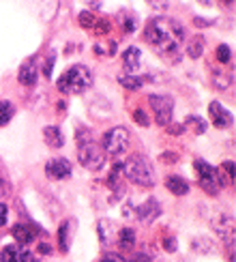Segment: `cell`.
<instances>
[{
  "label": "cell",
  "mask_w": 236,
  "mask_h": 262,
  "mask_svg": "<svg viewBox=\"0 0 236 262\" xmlns=\"http://www.w3.org/2000/svg\"><path fill=\"white\" fill-rule=\"evenodd\" d=\"M144 39L148 46H153L157 52H161L168 58H180L178 48L185 41V28L172 17H153L144 28Z\"/></svg>",
  "instance_id": "1"
},
{
  "label": "cell",
  "mask_w": 236,
  "mask_h": 262,
  "mask_svg": "<svg viewBox=\"0 0 236 262\" xmlns=\"http://www.w3.org/2000/svg\"><path fill=\"white\" fill-rule=\"evenodd\" d=\"M92 86V71L84 64H73L58 78V91L64 95H82Z\"/></svg>",
  "instance_id": "2"
},
{
  "label": "cell",
  "mask_w": 236,
  "mask_h": 262,
  "mask_svg": "<svg viewBox=\"0 0 236 262\" xmlns=\"http://www.w3.org/2000/svg\"><path fill=\"white\" fill-rule=\"evenodd\" d=\"M78 142H80L78 159H80L82 166L86 170H101L105 166V150H103V146H99L92 140V136L84 134V131L78 134Z\"/></svg>",
  "instance_id": "3"
},
{
  "label": "cell",
  "mask_w": 236,
  "mask_h": 262,
  "mask_svg": "<svg viewBox=\"0 0 236 262\" xmlns=\"http://www.w3.org/2000/svg\"><path fill=\"white\" fill-rule=\"evenodd\" d=\"M123 177L127 181H131L139 187H155V172L150 168V163L139 157V155H133L129 157L125 163H123Z\"/></svg>",
  "instance_id": "4"
},
{
  "label": "cell",
  "mask_w": 236,
  "mask_h": 262,
  "mask_svg": "<svg viewBox=\"0 0 236 262\" xmlns=\"http://www.w3.org/2000/svg\"><path fill=\"white\" fill-rule=\"evenodd\" d=\"M193 168L198 172V183L200 187L206 191L208 195H217L221 185H219V179H217V170H215L210 163H206L204 159H196L193 161Z\"/></svg>",
  "instance_id": "5"
},
{
  "label": "cell",
  "mask_w": 236,
  "mask_h": 262,
  "mask_svg": "<svg viewBox=\"0 0 236 262\" xmlns=\"http://www.w3.org/2000/svg\"><path fill=\"white\" fill-rule=\"evenodd\" d=\"M127 146H129V131L125 127H114L103 136L105 155L118 157V155H123V152L127 150Z\"/></svg>",
  "instance_id": "6"
},
{
  "label": "cell",
  "mask_w": 236,
  "mask_h": 262,
  "mask_svg": "<svg viewBox=\"0 0 236 262\" xmlns=\"http://www.w3.org/2000/svg\"><path fill=\"white\" fill-rule=\"evenodd\" d=\"M150 107L155 112V118L159 125L168 127L172 123V110H174V99L170 95H150Z\"/></svg>",
  "instance_id": "7"
},
{
  "label": "cell",
  "mask_w": 236,
  "mask_h": 262,
  "mask_svg": "<svg viewBox=\"0 0 236 262\" xmlns=\"http://www.w3.org/2000/svg\"><path fill=\"white\" fill-rule=\"evenodd\" d=\"M210 224L215 228V232L223 236V241L230 243V247H234V217L228 213H219L213 217Z\"/></svg>",
  "instance_id": "8"
},
{
  "label": "cell",
  "mask_w": 236,
  "mask_h": 262,
  "mask_svg": "<svg viewBox=\"0 0 236 262\" xmlns=\"http://www.w3.org/2000/svg\"><path fill=\"white\" fill-rule=\"evenodd\" d=\"M71 161L69 159H64V157H54L48 161V166H45V174L50 179L54 181H64V179H69L71 177Z\"/></svg>",
  "instance_id": "9"
},
{
  "label": "cell",
  "mask_w": 236,
  "mask_h": 262,
  "mask_svg": "<svg viewBox=\"0 0 236 262\" xmlns=\"http://www.w3.org/2000/svg\"><path fill=\"white\" fill-rule=\"evenodd\" d=\"M159 215H161V204L155 198L144 200V204H139L135 209V217L139 224H153Z\"/></svg>",
  "instance_id": "10"
},
{
  "label": "cell",
  "mask_w": 236,
  "mask_h": 262,
  "mask_svg": "<svg viewBox=\"0 0 236 262\" xmlns=\"http://www.w3.org/2000/svg\"><path fill=\"white\" fill-rule=\"evenodd\" d=\"M208 114H210L213 125L219 127V129H228V127H232V123H234L232 114L225 110L221 103H217V101H213V103L208 105Z\"/></svg>",
  "instance_id": "11"
},
{
  "label": "cell",
  "mask_w": 236,
  "mask_h": 262,
  "mask_svg": "<svg viewBox=\"0 0 236 262\" xmlns=\"http://www.w3.org/2000/svg\"><path fill=\"white\" fill-rule=\"evenodd\" d=\"M123 67L129 73H137L139 69H142V52H139V48H127L125 54H123Z\"/></svg>",
  "instance_id": "12"
},
{
  "label": "cell",
  "mask_w": 236,
  "mask_h": 262,
  "mask_svg": "<svg viewBox=\"0 0 236 262\" xmlns=\"http://www.w3.org/2000/svg\"><path fill=\"white\" fill-rule=\"evenodd\" d=\"M75 230V222L73 220H67V222H62V226L58 228V247H60V252L62 254H67L69 252V247H71V238H73V232Z\"/></svg>",
  "instance_id": "13"
},
{
  "label": "cell",
  "mask_w": 236,
  "mask_h": 262,
  "mask_svg": "<svg viewBox=\"0 0 236 262\" xmlns=\"http://www.w3.org/2000/svg\"><path fill=\"white\" fill-rule=\"evenodd\" d=\"M133 247H135V232L131 228L118 230V249L121 252H133Z\"/></svg>",
  "instance_id": "14"
},
{
  "label": "cell",
  "mask_w": 236,
  "mask_h": 262,
  "mask_svg": "<svg viewBox=\"0 0 236 262\" xmlns=\"http://www.w3.org/2000/svg\"><path fill=\"white\" fill-rule=\"evenodd\" d=\"M43 140H45V144L52 146V148H60L64 144V136L58 127H45L43 129Z\"/></svg>",
  "instance_id": "15"
},
{
  "label": "cell",
  "mask_w": 236,
  "mask_h": 262,
  "mask_svg": "<svg viewBox=\"0 0 236 262\" xmlns=\"http://www.w3.org/2000/svg\"><path fill=\"white\" fill-rule=\"evenodd\" d=\"M166 187L174 193V195H187L189 193V183L182 179V177H168L166 179Z\"/></svg>",
  "instance_id": "16"
},
{
  "label": "cell",
  "mask_w": 236,
  "mask_h": 262,
  "mask_svg": "<svg viewBox=\"0 0 236 262\" xmlns=\"http://www.w3.org/2000/svg\"><path fill=\"white\" fill-rule=\"evenodd\" d=\"M11 234H13V236H15V241H19L21 245H28V243L35 241V230H32L30 226H24V224L13 226Z\"/></svg>",
  "instance_id": "17"
},
{
  "label": "cell",
  "mask_w": 236,
  "mask_h": 262,
  "mask_svg": "<svg viewBox=\"0 0 236 262\" xmlns=\"http://www.w3.org/2000/svg\"><path fill=\"white\" fill-rule=\"evenodd\" d=\"M39 80V73H37V67L32 62H24V67L19 69V82L24 86H35Z\"/></svg>",
  "instance_id": "18"
},
{
  "label": "cell",
  "mask_w": 236,
  "mask_h": 262,
  "mask_svg": "<svg viewBox=\"0 0 236 262\" xmlns=\"http://www.w3.org/2000/svg\"><path fill=\"white\" fill-rule=\"evenodd\" d=\"M182 127L196 136H202L204 131H206V123H204V118H200V116H187V121L182 123Z\"/></svg>",
  "instance_id": "19"
},
{
  "label": "cell",
  "mask_w": 236,
  "mask_h": 262,
  "mask_svg": "<svg viewBox=\"0 0 236 262\" xmlns=\"http://www.w3.org/2000/svg\"><path fill=\"white\" fill-rule=\"evenodd\" d=\"M114 232H116L114 222H107V220H101V222H99V236H101V243H110L112 238H114Z\"/></svg>",
  "instance_id": "20"
},
{
  "label": "cell",
  "mask_w": 236,
  "mask_h": 262,
  "mask_svg": "<svg viewBox=\"0 0 236 262\" xmlns=\"http://www.w3.org/2000/svg\"><path fill=\"white\" fill-rule=\"evenodd\" d=\"M15 114V107L11 101H0V127H7L11 123V118Z\"/></svg>",
  "instance_id": "21"
},
{
  "label": "cell",
  "mask_w": 236,
  "mask_h": 262,
  "mask_svg": "<svg viewBox=\"0 0 236 262\" xmlns=\"http://www.w3.org/2000/svg\"><path fill=\"white\" fill-rule=\"evenodd\" d=\"M202 52H204V39H202V37H193V39L189 41V46H187L189 58H200Z\"/></svg>",
  "instance_id": "22"
},
{
  "label": "cell",
  "mask_w": 236,
  "mask_h": 262,
  "mask_svg": "<svg viewBox=\"0 0 236 262\" xmlns=\"http://www.w3.org/2000/svg\"><path fill=\"white\" fill-rule=\"evenodd\" d=\"M17 254H19V249L15 245H7V247H3L0 260H3V262H17Z\"/></svg>",
  "instance_id": "23"
},
{
  "label": "cell",
  "mask_w": 236,
  "mask_h": 262,
  "mask_svg": "<svg viewBox=\"0 0 236 262\" xmlns=\"http://www.w3.org/2000/svg\"><path fill=\"white\" fill-rule=\"evenodd\" d=\"M121 84L127 86V89H139V86L144 84V78H135V75H123L121 78Z\"/></svg>",
  "instance_id": "24"
},
{
  "label": "cell",
  "mask_w": 236,
  "mask_h": 262,
  "mask_svg": "<svg viewBox=\"0 0 236 262\" xmlns=\"http://www.w3.org/2000/svg\"><path fill=\"white\" fill-rule=\"evenodd\" d=\"M9 191H11V185H9V179H7V174H5L3 161H0V198L9 195Z\"/></svg>",
  "instance_id": "25"
},
{
  "label": "cell",
  "mask_w": 236,
  "mask_h": 262,
  "mask_svg": "<svg viewBox=\"0 0 236 262\" xmlns=\"http://www.w3.org/2000/svg\"><path fill=\"white\" fill-rule=\"evenodd\" d=\"M217 60H219L221 64H228V62L232 60V50H230V46H219V48H217Z\"/></svg>",
  "instance_id": "26"
},
{
  "label": "cell",
  "mask_w": 236,
  "mask_h": 262,
  "mask_svg": "<svg viewBox=\"0 0 236 262\" xmlns=\"http://www.w3.org/2000/svg\"><path fill=\"white\" fill-rule=\"evenodd\" d=\"M95 15H92V11H82L80 13V24H82V28H92L95 26Z\"/></svg>",
  "instance_id": "27"
},
{
  "label": "cell",
  "mask_w": 236,
  "mask_h": 262,
  "mask_svg": "<svg viewBox=\"0 0 236 262\" xmlns=\"http://www.w3.org/2000/svg\"><path fill=\"white\" fill-rule=\"evenodd\" d=\"M92 30L97 32V35H105V32H110V21H107V19H99V21H95Z\"/></svg>",
  "instance_id": "28"
},
{
  "label": "cell",
  "mask_w": 236,
  "mask_h": 262,
  "mask_svg": "<svg viewBox=\"0 0 236 262\" xmlns=\"http://www.w3.org/2000/svg\"><path fill=\"white\" fill-rule=\"evenodd\" d=\"M221 172H225V179H228L230 185H232V181H234V161H223L221 163Z\"/></svg>",
  "instance_id": "29"
},
{
  "label": "cell",
  "mask_w": 236,
  "mask_h": 262,
  "mask_svg": "<svg viewBox=\"0 0 236 262\" xmlns=\"http://www.w3.org/2000/svg\"><path fill=\"white\" fill-rule=\"evenodd\" d=\"M133 118H135V123H137V125H142V127H148V125H150L148 116H146L142 110H135V112H133Z\"/></svg>",
  "instance_id": "30"
},
{
  "label": "cell",
  "mask_w": 236,
  "mask_h": 262,
  "mask_svg": "<svg viewBox=\"0 0 236 262\" xmlns=\"http://www.w3.org/2000/svg\"><path fill=\"white\" fill-rule=\"evenodd\" d=\"M215 75V84H217L219 86V89H228V86L232 84V80H228V78H225V75H219V73H213Z\"/></svg>",
  "instance_id": "31"
},
{
  "label": "cell",
  "mask_w": 236,
  "mask_h": 262,
  "mask_svg": "<svg viewBox=\"0 0 236 262\" xmlns=\"http://www.w3.org/2000/svg\"><path fill=\"white\" fill-rule=\"evenodd\" d=\"M193 249H196V252H198V249H202V254H206L210 249V245H208L206 238H198V241H193Z\"/></svg>",
  "instance_id": "32"
},
{
  "label": "cell",
  "mask_w": 236,
  "mask_h": 262,
  "mask_svg": "<svg viewBox=\"0 0 236 262\" xmlns=\"http://www.w3.org/2000/svg\"><path fill=\"white\" fill-rule=\"evenodd\" d=\"M123 30L131 35V32L135 30V19L133 17H123Z\"/></svg>",
  "instance_id": "33"
},
{
  "label": "cell",
  "mask_w": 236,
  "mask_h": 262,
  "mask_svg": "<svg viewBox=\"0 0 236 262\" xmlns=\"http://www.w3.org/2000/svg\"><path fill=\"white\" fill-rule=\"evenodd\" d=\"M17 262H35V256H32V252H19L17 254Z\"/></svg>",
  "instance_id": "34"
},
{
  "label": "cell",
  "mask_w": 236,
  "mask_h": 262,
  "mask_svg": "<svg viewBox=\"0 0 236 262\" xmlns=\"http://www.w3.org/2000/svg\"><path fill=\"white\" fill-rule=\"evenodd\" d=\"M182 131H185V127H182V125H168V134L170 136H180L182 134Z\"/></svg>",
  "instance_id": "35"
},
{
  "label": "cell",
  "mask_w": 236,
  "mask_h": 262,
  "mask_svg": "<svg viewBox=\"0 0 236 262\" xmlns=\"http://www.w3.org/2000/svg\"><path fill=\"white\" fill-rule=\"evenodd\" d=\"M163 247L168 249V252H176V238L174 236H168L163 241Z\"/></svg>",
  "instance_id": "36"
},
{
  "label": "cell",
  "mask_w": 236,
  "mask_h": 262,
  "mask_svg": "<svg viewBox=\"0 0 236 262\" xmlns=\"http://www.w3.org/2000/svg\"><path fill=\"white\" fill-rule=\"evenodd\" d=\"M52 67H54V54H50V58L45 60V69H43L45 78H52Z\"/></svg>",
  "instance_id": "37"
},
{
  "label": "cell",
  "mask_w": 236,
  "mask_h": 262,
  "mask_svg": "<svg viewBox=\"0 0 236 262\" xmlns=\"http://www.w3.org/2000/svg\"><path fill=\"white\" fill-rule=\"evenodd\" d=\"M7 215H9V209H7V204L0 202V228H3L7 224Z\"/></svg>",
  "instance_id": "38"
},
{
  "label": "cell",
  "mask_w": 236,
  "mask_h": 262,
  "mask_svg": "<svg viewBox=\"0 0 236 262\" xmlns=\"http://www.w3.org/2000/svg\"><path fill=\"white\" fill-rule=\"evenodd\" d=\"M101 262H127V260L123 256H118V254H107V256H103Z\"/></svg>",
  "instance_id": "39"
},
{
  "label": "cell",
  "mask_w": 236,
  "mask_h": 262,
  "mask_svg": "<svg viewBox=\"0 0 236 262\" xmlns=\"http://www.w3.org/2000/svg\"><path fill=\"white\" fill-rule=\"evenodd\" d=\"M37 252H39L41 256H50V254H52V247H50L48 243H39V247H37Z\"/></svg>",
  "instance_id": "40"
},
{
  "label": "cell",
  "mask_w": 236,
  "mask_h": 262,
  "mask_svg": "<svg viewBox=\"0 0 236 262\" xmlns=\"http://www.w3.org/2000/svg\"><path fill=\"white\" fill-rule=\"evenodd\" d=\"M131 262H150V256L144 254V252H139V254H135V258Z\"/></svg>",
  "instance_id": "41"
},
{
  "label": "cell",
  "mask_w": 236,
  "mask_h": 262,
  "mask_svg": "<svg viewBox=\"0 0 236 262\" xmlns=\"http://www.w3.org/2000/svg\"><path fill=\"white\" fill-rule=\"evenodd\" d=\"M105 52H107V54H110V56H112V54H116V43L112 41V43H110V46H107V50H105Z\"/></svg>",
  "instance_id": "42"
},
{
  "label": "cell",
  "mask_w": 236,
  "mask_h": 262,
  "mask_svg": "<svg viewBox=\"0 0 236 262\" xmlns=\"http://www.w3.org/2000/svg\"><path fill=\"white\" fill-rule=\"evenodd\" d=\"M153 5H157V7H166V0H150Z\"/></svg>",
  "instance_id": "43"
},
{
  "label": "cell",
  "mask_w": 236,
  "mask_h": 262,
  "mask_svg": "<svg viewBox=\"0 0 236 262\" xmlns=\"http://www.w3.org/2000/svg\"><path fill=\"white\" fill-rule=\"evenodd\" d=\"M221 3H223L225 7H232V5H234V0H221Z\"/></svg>",
  "instance_id": "44"
}]
</instances>
